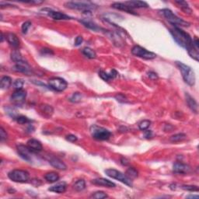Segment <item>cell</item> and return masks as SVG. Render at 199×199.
I'll return each mask as SVG.
<instances>
[{"mask_svg":"<svg viewBox=\"0 0 199 199\" xmlns=\"http://www.w3.org/2000/svg\"><path fill=\"white\" fill-rule=\"evenodd\" d=\"M160 12H162L163 17L166 18V20L172 25L177 27H189L190 23L188 22L185 21V20H182L181 18L178 17L177 16L175 15L170 9H162Z\"/></svg>","mask_w":199,"mask_h":199,"instance_id":"277c9868","label":"cell"},{"mask_svg":"<svg viewBox=\"0 0 199 199\" xmlns=\"http://www.w3.org/2000/svg\"><path fill=\"white\" fill-rule=\"evenodd\" d=\"M42 12H44L43 13L46 14L47 16L50 17L51 18H52L55 20H71L72 18L69 16L66 15V14L62 13L61 12H58V11H55L53 9H48V8H45V9H43Z\"/></svg>","mask_w":199,"mask_h":199,"instance_id":"8fae6325","label":"cell"},{"mask_svg":"<svg viewBox=\"0 0 199 199\" xmlns=\"http://www.w3.org/2000/svg\"><path fill=\"white\" fill-rule=\"evenodd\" d=\"M6 40H7L8 43L12 46L14 48H18L20 45V41L19 40L18 37L12 33H8L6 36Z\"/></svg>","mask_w":199,"mask_h":199,"instance_id":"2e32d148","label":"cell"},{"mask_svg":"<svg viewBox=\"0 0 199 199\" xmlns=\"http://www.w3.org/2000/svg\"><path fill=\"white\" fill-rule=\"evenodd\" d=\"M145 137H146V138H150L152 137V132L149 130V131H146L145 132Z\"/></svg>","mask_w":199,"mask_h":199,"instance_id":"7dc6e473","label":"cell"},{"mask_svg":"<svg viewBox=\"0 0 199 199\" xmlns=\"http://www.w3.org/2000/svg\"><path fill=\"white\" fill-rule=\"evenodd\" d=\"M111 7L114 8V9H118V10L125 11V12H128V13L133 14V15H136V13L135 12V11L129 7L128 6H127L125 2H114L111 5Z\"/></svg>","mask_w":199,"mask_h":199,"instance_id":"e0dca14e","label":"cell"},{"mask_svg":"<svg viewBox=\"0 0 199 199\" xmlns=\"http://www.w3.org/2000/svg\"><path fill=\"white\" fill-rule=\"evenodd\" d=\"M90 132H91L92 136L97 140H107L109 139L110 137L111 136V132L108 131L107 129L102 127H99L97 125H92L90 128Z\"/></svg>","mask_w":199,"mask_h":199,"instance_id":"52a82bcc","label":"cell"},{"mask_svg":"<svg viewBox=\"0 0 199 199\" xmlns=\"http://www.w3.org/2000/svg\"><path fill=\"white\" fill-rule=\"evenodd\" d=\"M83 41V38H82V36H78L77 37L75 40V45L76 46H79Z\"/></svg>","mask_w":199,"mask_h":199,"instance_id":"f6af8a7d","label":"cell"},{"mask_svg":"<svg viewBox=\"0 0 199 199\" xmlns=\"http://www.w3.org/2000/svg\"><path fill=\"white\" fill-rule=\"evenodd\" d=\"M49 163L52 165V167H55V168L58 169V170H66L67 167L66 165L60 159L56 158V157H53V158H51L49 160Z\"/></svg>","mask_w":199,"mask_h":199,"instance_id":"ffe728a7","label":"cell"},{"mask_svg":"<svg viewBox=\"0 0 199 199\" xmlns=\"http://www.w3.org/2000/svg\"><path fill=\"white\" fill-rule=\"evenodd\" d=\"M170 31L174 41L180 46L185 48L188 52L189 55L198 62L199 59L198 48L194 45L193 39L192 38V37L187 32L183 31L181 28L177 27L171 28Z\"/></svg>","mask_w":199,"mask_h":199,"instance_id":"6da1fadb","label":"cell"},{"mask_svg":"<svg viewBox=\"0 0 199 199\" xmlns=\"http://www.w3.org/2000/svg\"><path fill=\"white\" fill-rule=\"evenodd\" d=\"M82 100V94L79 92H76L73 93L69 98V101L72 102V103H79Z\"/></svg>","mask_w":199,"mask_h":199,"instance_id":"1f68e13d","label":"cell"},{"mask_svg":"<svg viewBox=\"0 0 199 199\" xmlns=\"http://www.w3.org/2000/svg\"><path fill=\"white\" fill-rule=\"evenodd\" d=\"M66 188H67L66 183L61 182L55 184V185L52 186L51 187H49L48 191H50V192H55V193L62 194V193H64V192H66Z\"/></svg>","mask_w":199,"mask_h":199,"instance_id":"44dd1931","label":"cell"},{"mask_svg":"<svg viewBox=\"0 0 199 199\" xmlns=\"http://www.w3.org/2000/svg\"><path fill=\"white\" fill-rule=\"evenodd\" d=\"M65 6L68 9H77L85 13H91L93 9H96V6L90 2H67L65 3Z\"/></svg>","mask_w":199,"mask_h":199,"instance_id":"3957f363","label":"cell"},{"mask_svg":"<svg viewBox=\"0 0 199 199\" xmlns=\"http://www.w3.org/2000/svg\"><path fill=\"white\" fill-rule=\"evenodd\" d=\"M17 121L19 124H21V125H25V124L27 123H31L32 122V121L31 119H29L28 117H25V116H19V117H17Z\"/></svg>","mask_w":199,"mask_h":199,"instance_id":"8d00e7d4","label":"cell"},{"mask_svg":"<svg viewBox=\"0 0 199 199\" xmlns=\"http://www.w3.org/2000/svg\"><path fill=\"white\" fill-rule=\"evenodd\" d=\"M173 170L174 173H179V174H186L190 173L192 168L189 165L182 163H176L173 164Z\"/></svg>","mask_w":199,"mask_h":199,"instance_id":"5bb4252c","label":"cell"},{"mask_svg":"<svg viewBox=\"0 0 199 199\" xmlns=\"http://www.w3.org/2000/svg\"><path fill=\"white\" fill-rule=\"evenodd\" d=\"M187 198H198V195H189L187 197Z\"/></svg>","mask_w":199,"mask_h":199,"instance_id":"681fc988","label":"cell"},{"mask_svg":"<svg viewBox=\"0 0 199 199\" xmlns=\"http://www.w3.org/2000/svg\"><path fill=\"white\" fill-rule=\"evenodd\" d=\"M175 3L178 4V6L181 8L183 11L186 12V13H192V10L190 7H189L188 4H187V2H184V1H175Z\"/></svg>","mask_w":199,"mask_h":199,"instance_id":"f1b7e54d","label":"cell"},{"mask_svg":"<svg viewBox=\"0 0 199 199\" xmlns=\"http://www.w3.org/2000/svg\"><path fill=\"white\" fill-rule=\"evenodd\" d=\"M27 97V92L23 90H17L11 96V101L15 105L20 106L24 103Z\"/></svg>","mask_w":199,"mask_h":199,"instance_id":"7c38bea8","label":"cell"},{"mask_svg":"<svg viewBox=\"0 0 199 199\" xmlns=\"http://www.w3.org/2000/svg\"><path fill=\"white\" fill-rule=\"evenodd\" d=\"M11 59L14 62L17 63L23 61V58H22V55L20 52L19 50H13L12 52H11Z\"/></svg>","mask_w":199,"mask_h":199,"instance_id":"4316f807","label":"cell"},{"mask_svg":"<svg viewBox=\"0 0 199 199\" xmlns=\"http://www.w3.org/2000/svg\"><path fill=\"white\" fill-rule=\"evenodd\" d=\"M2 36H1V42H3V41H4V34H3V33H2Z\"/></svg>","mask_w":199,"mask_h":199,"instance_id":"f907efd6","label":"cell"},{"mask_svg":"<svg viewBox=\"0 0 199 199\" xmlns=\"http://www.w3.org/2000/svg\"><path fill=\"white\" fill-rule=\"evenodd\" d=\"M8 177L17 183H27L30 180V173L23 170H13L8 173Z\"/></svg>","mask_w":199,"mask_h":199,"instance_id":"5b68a950","label":"cell"},{"mask_svg":"<svg viewBox=\"0 0 199 199\" xmlns=\"http://www.w3.org/2000/svg\"><path fill=\"white\" fill-rule=\"evenodd\" d=\"M23 85H24V80L22 79H16L15 82H13L14 88L17 90H23Z\"/></svg>","mask_w":199,"mask_h":199,"instance_id":"e575fe53","label":"cell"},{"mask_svg":"<svg viewBox=\"0 0 199 199\" xmlns=\"http://www.w3.org/2000/svg\"><path fill=\"white\" fill-rule=\"evenodd\" d=\"M92 198H96V199H103V198H107V195L106 193H104L103 192H94L93 195H91Z\"/></svg>","mask_w":199,"mask_h":199,"instance_id":"d590c367","label":"cell"},{"mask_svg":"<svg viewBox=\"0 0 199 199\" xmlns=\"http://www.w3.org/2000/svg\"><path fill=\"white\" fill-rule=\"evenodd\" d=\"M104 172L110 177L117 180V181H121L122 183L129 186V187H132V180L126 174H124L123 173L115 170V169H107Z\"/></svg>","mask_w":199,"mask_h":199,"instance_id":"8992f818","label":"cell"},{"mask_svg":"<svg viewBox=\"0 0 199 199\" xmlns=\"http://www.w3.org/2000/svg\"><path fill=\"white\" fill-rule=\"evenodd\" d=\"M66 138L67 141L70 142H76L78 140L77 137H76V135H67V136L66 137Z\"/></svg>","mask_w":199,"mask_h":199,"instance_id":"b9f144b4","label":"cell"},{"mask_svg":"<svg viewBox=\"0 0 199 199\" xmlns=\"http://www.w3.org/2000/svg\"><path fill=\"white\" fill-rule=\"evenodd\" d=\"M132 53L135 56L147 60H151L157 58V55L155 53L147 51L146 48H143L142 47L139 45L134 46L132 49Z\"/></svg>","mask_w":199,"mask_h":199,"instance_id":"ba28073f","label":"cell"},{"mask_svg":"<svg viewBox=\"0 0 199 199\" xmlns=\"http://www.w3.org/2000/svg\"><path fill=\"white\" fill-rule=\"evenodd\" d=\"M12 84V79L9 76H4L1 79V89L2 90H7Z\"/></svg>","mask_w":199,"mask_h":199,"instance_id":"484cf974","label":"cell"},{"mask_svg":"<svg viewBox=\"0 0 199 199\" xmlns=\"http://www.w3.org/2000/svg\"><path fill=\"white\" fill-rule=\"evenodd\" d=\"M148 76L149 77V79H151L152 80H156V79H158V75L155 72H148Z\"/></svg>","mask_w":199,"mask_h":199,"instance_id":"7bdbcfd3","label":"cell"},{"mask_svg":"<svg viewBox=\"0 0 199 199\" xmlns=\"http://www.w3.org/2000/svg\"><path fill=\"white\" fill-rule=\"evenodd\" d=\"M176 65L179 68L180 71L182 74V77L184 82L188 84L189 86L195 85L196 78H195V72L193 71V69L190 66H187L181 62H176Z\"/></svg>","mask_w":199,"mask_h":199,"instance_id":"7a4b0ae2","label":"cell"},{"mask_svg":"<svg viewBox=\"0 0 199 199\" xmlns=\"http://www.w3.org/2000/svg\"><path fill=\"white\" fill-rule=\"evenodd\" d=\"M151 122L149 120H143L138 124V128L142 131H146V129L149 128V127L150 126Z\"/></svg>","mask_w":199,"mask_h":199,"instance_id":"d6a6232c","label":"cell"},{"mask_svg":"<svg viewBox=\"0 0 199 199\" xmlns=\"http://www.w3.org/2000/svg\"><path fill=\"white\" fill-rule=\"evenodd\" d=\"M44 178H45V180L47 182L54 183L59 180V175L56 172H50V173H46Z\"/></svg>","mask_w":199,"mask_h":199,"instance_id":"603a6c76","label":"cell"},{"mask_svg":"<svg viewBox=\"0 0 199 199\" xmlns=\"http://www.w3.org/2000/svg\"><path fill=\"white\" fill-rule=\"evenodd\" d=\"M127 6H129L131 9H135V8H147L149 7L148 4L145 2L142 1H128L125 2Z\"/></svg>","mask_w":199,"mask_h":199,"instance_id":"7402d4cb","label":"cell"},{"mask_svg":"<svg viewBox=\"0 0 199 199\" xmlns=\"http://www.w3.org/2000/svg\"><path fill=\"white\" fill-rule=\"evenodd\" d=\"M23 2L25 3H30V4H41L43 3V1H38V0H36V1H29V2Z\"/></svg>","mask_w":199,"mask_h":199,"instance_id":"c3c4849f","label":"cell"},{"mask_svg":"<svg viewBox=\"0 0 199 199\" xmlns=\"http://www.w3.org/2000/svg\"><path fill=\"white\" fill-rule=\"evenodd\" d=\"M80 22L86 27L89 28V29L90 30H93V31H99V30H100V28L96 24V23H93V22L90 21V20H80Z\"/></svg>","mask_w":199,"mask_h":199,"instance_id":"cb8c5ba5","label":"cell"},{"mask_svg":"<svg viewBox=\"0 0 199 199\" xmlns=\"http://www.w3.org/2000/svg\"><path fill=\"white\" fill-rule=\"evenodd\" d=\"M181 188L187 192H198L199 188L196 185H182Z\"/></svg>","mask_w":199,"mask_h":199,"instance_id":"74e56055","label":"cell"},{"mask_svg":"<svg viewBox=\"0 0 199 199\" xmlns=\"http://www.w3.org/2000/svg\"><path fill=\"white\" fill-rule=\"evenodd\" d=\"M92 183L94 184H97V185L103 186V187H114L116 186L114 183L109 181V180L105 179V178H97V179L93 180Z\"/></svg>","mask_w":199,"mask_h":199,"instance_id":"d6986e66","label":"cell"},{"mask_svg":"<svg viewBox=\"0 0 199 199\" xmlns=\"http://www.w3.org/2000/svg\"><path fill=\"white\" fill-rule=\"evenodd\" d=\"M99 76L102 79H103L104 81H109L110 79H112L109 73H107L106 72L103 71V70H101V71L99 72Z\"/></svg>","mask_w":199,"mask_h":199,"instance_id":"f35d334b","label":"cell"},{"mask_svg":"<svg viewBox=\"0 0 199 199\" xmlns=\"http://www.w3.org/2000/svg\"><path fill=\"white\" fill-rule=\"evenodd\" d=\"M126 175L130 178V179H132V178H135L138 176V171H137L136 169L134 168V167H130V168H128V170H127Z\"/></svg>","mask_w":199,"mask_h":199,"instance_id":"836d02e7","label":"cell"},{"mask_svg":"<svg viewBox=\"0 0 199 199\" xmlns=\"http://www.w3.org/2000/svg\"><path fill=\"white\" fill-rule=\"evenodd\" d=\"M115 98L117 99V100L118 102H121V103H125V102H127V99L124 95L122 94H118L115 97Z\"/></svg>","mask_w":199,"mask_h":199,"instance_id":"ee69618b","label":"cell"},{"mask_svg":"<svg viewBox=\"0 0 199 199\" xmlns=\"http://www.w3.org/2000/svg\"><path fill=\"white\" fill-rule=\"evenodd\" d=\"M73 187H74V189L76 192H82L86 188L85 181L84 180H79V181H77L75 183Z\"/></svg>","mask_w":199,"mask_h":199,"instance_id":"f546056e","label":"cell"},{"mask_svg":"<svg viewBox=\"0 0 199 199\" xmlns=\"http://www.w3.org/2000/svg\"><path fill=\"white\" fill-rule=\"evenodd\" d=\"M41 53H43V55H46V54H47V55H53V52L51 49L48 48L42 49L41 50Z\"/></svg>","mask_w":199,"mask_h":199,"instance_id":"bcb514c9","label":"cell"},{"mask_svg":"<svg viewBox=\"0 0 199 199\" xmlns=\"http://www.w3.org/2000/svg\"><path fill=\"white\" fill-rule=\"evenodd\" d=\"M27 146L35 152H41L43 149V146L41 142L38 141L37 139H35V138H31V139L28 140L27 142Z\"/></svg>","mask_w":199,"mask_h":199,"instance_id":"9a60e30c","label":"cell"},{"mask_svg":"<svg viewBox=\"0 0 199 199\" xmlns=\"http://www.w3.org/2000/svg\"><path fill=\"white\" fill-rule=\"evenodd\" d=\"M82 52L87 58H90V59H93L97 57V53L95 52V51L90 47H84L82 50Z\"/></svg>","mask_w":199,"mask_h":199,"instance_id":"d4e9b609","label":"cell"},{"mask_svg":"<svg viewBox=\"0 0 199 199\" xmlns=\"http://www.w3.org/2000/svg\"><path fill=\"white\" fill-rule=\"evenodd\" d=\"M40 110H41V112L44 113V116H45V117H51V116L52 115V114H53V108L51 106H49V105H42V106H41V107H40Z\"/></svg>","mask_w":199,"mask_h":199,"instance_id":"83f0119b","label":"cell"},{"mask_svg":"<svg viewBox=\"0 0 199 199\" xmlns=\"http://www.w3.org/2000/svg\"><path fill=\"white\" fill-rule=\"evenodd\" d=\"M186 135L184 133H178L176 135H173L170 137V140L172 142H181L182 140L185 139Z\"/></svg>","mask_w":199,"mask_h":199,"instance_id":"4dcf8cb0","label":"cell"},{"mask_svg":"<svg viewBox=\"0 0 199 199\" xmlns=\"http://www.w3.org/2000/svg\"><path fill=\"white\" fill-rule=\"evenodd\" d=\"M12 70H14L15 72H18L24 73V74L28 75V76H31V74L33 73L32 69H31V67H30L27 63L25 62L24 61L17 62V64L13 66Z\"/></svg>","mask_w":199,"mask_h":199,"instance_id":"4fadbf2b","label":"cell"},{"mask_svg":"<svg viewBox=\"0 0 199 199\" xmlns=\"http://www.w3.org/2000/svg\"><path fill=\"white\" fill-rule=\"evenodd\" d=\"M17 152L20 157H22L26 161L29 162V163H31L33 161L35 152L31 150L27 146H23V145L17 146Z\"/></svg>","mask_w":199,"mask_h":199,"instance_id":"30bf717a","label":"cell"},{"mask_svg":"<svg viewBox=\"0 0 199 199\" xmlns=\"http://www.w3.org/2000/svg\"><path fill=\"white\" fill-rule=\"evenodd\" d=\"M0 138H1L2 142L7 139V134L5 132V130L3 129V128H1V129H0Z\"/></svg>","mask_w":199,"mask_h":199,"instance_id":"60d3db41","label":"cell"},{"mask_svg":"<svg viewBox=\"0 0 199 199\" xmlns=\"http://www.w3.org/2000/svg\"><path fill=\"white\" fill-rule=\"evenodd\" d=\"M48 85L50 88L58 92L64 91L68 87V83L66 81L60 77H53L49 79Z\"/></svg>","mask_w":199,"mask_h":199,"instance_id":"9c48e42d","label":"cell"},{"mask_svg":"<svg viewBox=\"0 0 199 199\" xmlns=\"http://www.w3.org/2000/svg\"><path fill=\"white\" fill-rule=\"evenodd\" d=\"M31 27V21H26L24 22V23H23V25H22V32H23V33H24V34H26L27 33L28 30H29V28Z\"/></svg>","mask_w":199,"mask_h":199,"instance_id":"ab89813d","label":"cell"},{"mask_svg":"<svg viewBox=\"0 0 199 199\" xmlns=\"http://www.w3.org/2000/svg\"><path fill=\"white\" fill-rule=\"evenodd\" d=\"M185 97H186V101H187V105H188L189 108L192 110L193 112L196 113L198 114V103H197L196 100L194 99L188 93H186L185 94Z\"/></svg>","mask_w":199,"mask_h":199,"instance_id":"ac0fdd59","label":"cell"}]
</instances>
